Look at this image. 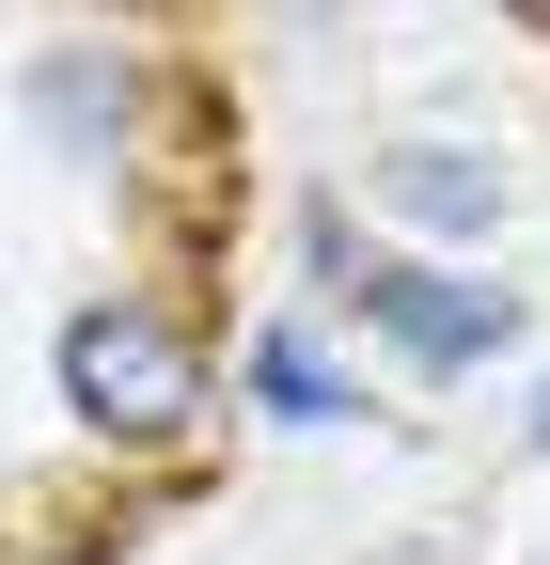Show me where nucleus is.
<instances>
[{
	"label": "nucleus",
	"instance_id": "nucleus-1",
	"mask_svg": "<svg viewBox=\"0 0 550 565\" xmlns=\"http://www.w3.org/2000/svg\"><path fill=\"white\" fill-rule=\"evenodd\" d=\"M63 393H80V424H110V440H173V424L204 408V362H189V330L110 299V315L63 330Z\"/></svg>",
	"mask_w": 550,
	"mask_h": 565
},
{
	"label": "nucleus",
	"instance_id": "nucleus-4",
	"mask_svg": "<svg viewBox=\"0 0 550 565\" xmlns=\"http://www.w3.org/2000/svg\"><path fill=\"white\" fill-rule=\"evenodd\" d=\"M252 377H267V408H284V424H330V377H315V345H252Z\"/></svg>",
	"mask_w": 550,
	"mask_h": 565
},
{
	"label": "nucleus",
	"instance_id": "nucleus-6",
	"mask_svg": "<svg viewBox=\"0 0 550 565\" xmlns=\"http://www.w3.org/2000/svg\"><path fill=\"white\" fill-rule=\"evenodd\" d=\"M535 17H550V0H535Z\"/></svg>",
	"mask_w": 550,
	"mask_h": 565
},
{
	"label": "nucleus",
	"instance_id": "nucleus-2",
	"mask_svg": "<svg viewBox=\"0 0 550 565\" xmlns=\"http://www.w3.org/2000/svg\"><path fill=\"white\" fill-rule=\"evenodd\" d=\"M347 299H362V315H378V330H393V345H409V362H425V377H456V362H488V345L519 330V315H504V282H441V267H362Z\"/></svg>",
	"mask_w": 550,
	"mask_h": 565
},
{
	"label": "nucleus",
	"instance_id": "nucleus-5",
	"mask_svg": "<svg viewBox=\"0 0 550 565\" xmlns=\"http://www.w3.org/2000/svg\"><path fill=\"white\" fill-rule=\"evenodd\" d=\"M535 440H550V408H535Z\"/></svg>",
	"mask_w": 550,
	"mask_h": 565
},
{
	"label": "nucleus",
	"instance_id": "nucleus-3",
	"mask_svg": "<svg viewBox=\"0 0 550 565\" xmlns=\"http://www.w3.org/2000/svg\"><path fill=\"white\" fill-rule=\"evenodd\" d=\"M393 204H409V221H441V236H488V221H504V173L425 141V158H393Z\"/></svg>",
	"mask_w": 550,
	"mask_h": 565
}]
</instances>
